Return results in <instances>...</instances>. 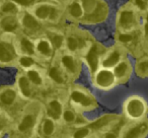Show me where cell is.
<instances>
[{
  "label": "cell",
  "mask_w": 148,
  "mask_h": 138,
  "mask_svg": "<svg viewBox=\"0 0 148 138\" xmlns=\"http://www.w3.org/2000/svg\"><path fill=\"white\" fill-rule=\"evenodd\" d=\"M15 52L10 44L0 43V61L8 62L14 58Z\"/></svg>",
  "instance_id": "1"
},
{
  "label": "cell",
  "mask_w": 148,
  "mask_h": 138,
  "mask_svg": "<svg viewBox=\"0 0 148 138\" xmlns=\"http://www.w3.org/2000/svg\"><path fill=\"white\" fill-rule=\"evenodd\" d=\"M107 8H106V5L103 4H97V8L93 10L92 14L89 15L87 19H93V21H101V19H103L106 17V15H107Z\"/></svg>",
  "instance_id": "2"
},
{
  "label": "cell",
  "mask_w": 148,
  "mask_h": 138,
  "mask_svg": "<svg viewBox=\"0 0 148 138\" xmlns=\"http://www.w3.org/2000/svg\"><path fill=\"white\" fill-rule=\"evenodd\" d=\"M97 81L101 87H108V85L113 83L114 76L110 71H101V72H99V74L97 75Z\"/></svg>",
  "instance_id": "3"
},
{
  "label": "cell",
  "mask_w": 148,
  "mask_h": 138,
  "mask_svg": "<svg viewBox=\"0 0 148 138\" xmlns=\"http://www.w3.org/2000/svg\"><path fill=\"white\" fill-rule=\"evenodd\" d=\"M87 61L90 66L91 72H95L97 68V46H93L87 55Z\"/></svg>",
  "instance_id": "4"
},
{
  "label": "cell",
  "mask_w": 148,
  "mask_h": 138,
  "mask_svg": "<svg viewBox=\"0 0 148 138\" xmlns=\"http://www.w3.org/2000/svg\"><path fill=\"white\" fill-rule=\"evenodd\" d=\"M37 15L40 17V19H46L48 16L53 17L56 13V9L54 7L48 6V5H43V6H40L39 8L37 9Z\"/></svg>",
  "instance_id": "5"
},
{
  "label": "cell",
  "mask_w": 148,
  "mask_h": 138,
  "mask_svg": "<svg viewBox=\"0 0 148 138\" xmlns=\"http://www.w3.org/2000/svg\"><path fill=\"white\" fill-rule=\"evenodd\" d=\"M128 111L129 114L133 117H138L143 113V106L140 102L138 101H133L129 104V107H128Z\"/></svg>",
  "instance_id": "6"
},
{
  "label": "cell",
  "mask_w": 148,
  "mask_h": 138,
  "mask_svg": "<svg viewBox=\"0 0 148 138\" xmlns=\"http://www.w3.org/2000/svg\"><path fill=\"white\" fill-rule=\"evenodd\" d=\"M61 114V105L57 101H54L50 104V109L48 110V115L53 117L54 119H58Z\"/></svg>",
  "instance_id": "7"
},
{
  "label": "cell",
  "mask_w": 148,
  "mask_h": 138,
  "mask_svg": "<svg viewBox=\"0 0 148 138\" xmlns=\"http://www.w3.org/2000/svg\"><path fill=\"white\" fill-rule=\"evenodd\" d=\"M2 27L7 32H13L14 30H16L17 27V21L13 17H6L2 21L1 23Z\"/></svg>",
  "instance_id": "8"
},
{
  "label": "cell",
  "mask_w": 148,
  "mask_h": 138,
  "mask_svg": "<svg viewBox=\"0 0 148 138\" xmlns=\"http://www.w3.org/2000/svg\"><path fill=\"white\" fill-rule=\"evenodd\" d=\"M15 99V93L11 89L5 91L0 95V101L2 102L4 105H11Z\"/></svg>",
  "instance_id": "9"
},
{
  "label": "cell",
  "mask_w": 148,
  "mask_h": 138,
  "mask_svg": "<svg viewBox=\"0 0 148 138\" xmlns=\"http://www.w3.org/2000/svg\"><path fill=\"white\" fill-rule=\"evenodd\" d=\"M23 25L29 30H37L38 27H39L38 21L29 14H25V16H23Z\"/></svg>",
  "instance_id": "10"
},
{
  "label": "cell",
  "mask_w": 148,
  "mask_h": 138,
  "mask_svg": "<svg viewBox=\"0 0 148 138\" xmlns=\"http://www.w3.org/2000/svg\"><path fill=\"white\" fill-rule=\"evenodd\" d=\"M72 100L74 102H76V103H80L84 106H89L91 104V100L89 97H85V95H83L82 93H78V91H74L72 93Z\"/></svg>",
  "instance_id": "11"
},
{
  "label": "cell",
  "mask_w": 148,
  "mask_h": 138,
  "mask_svg": "<svg viewBox=\"0 0 148 138\" xmlns=\"http://www.w3.org/2000/svg\"><path fill=\"white\" fill-rule=\"evenodd\" d=\"M133 13L130 12V11H124L123 13L121 14V19H120V23L123 27H128L132 25L133 23Z\"/></svg>",
  "instance_id": "12"
},
{
  "label": "cell",
  "mask_w": 148,
  "mask_h": 138,
  "mask_svg": "<svg viewBox=\"0 0 148 138\" xmlns=\"http://www.w3.org/2000/svg\"><path fill=\"white\" fill-rule=\"evenodd\" d=\"M114 118H115V117H114L113 115L105 116V117H103L101 119L97 120V121H95V123L91 124L90 128H92V129H99V128H101V127H103V126L107 125L109 122H111Z\"/></svg>",
  "instance_id": "13"
},
{
  "label": "cell",
  "mask_w": 148,
  "mask_h": 138,
  "mask_svg": "<svg viewBox=\"0 0 148 138\" xmlns=\"http://www.w3.org/2000/svg\"><path fill=\"white\" fill-rule=\"evenodd\" d=\"M34 122H35V120H34L33 116H25V119L21 122V124L19 125V130L21 131H27V129H29L34 125Z\"/></svg>",
  "instance_id": "14"
},
{
  "label": "cell",
  "mask_w": 148,
  "mask_h": 138,
  "mask_svg": "<svg viewBox=\"0 0 148 138\" xmlns=\"http://www.w3.org/2000/svg\"><path fill=\"white\" fill-rule=\"evenodd\" d=\"M119 58H120L119 53H118V52H114V53H112L111 55H110L109 58H107V59L105 60L103 66L109 68V67H112V66L116 65V63L119 61Z\"/></svg>",
  "instance_id": "15"
},
{
  "label": "cell",
  "mask_w": 148,
  "mask_h": 138,
  "mask_svg": "<svg viewBox=\"0 0 148 138\" xmlns=\"http://www.w3.org/2000/svg\"><path fill=\"white\" fill-rule=\"evenodd\" d=\"M146 130H147V126L145 124H142V125L132 129L129 132V134H127V137H137V136L141 135L142 133H145Z\"/></svg>",
  "instance_id": "16"
},
{
  "label": "cell",
  "mask_w": 148,
  "mask_h": 138,
  "mask_svg": "<svg viewBox=\"0 0 148 138\" xmlns=\"http://www.w3.org/2000/svg\"><path fill=\"white\" fill-rule=\"evenodd\" d=\"M19 87H21V91H23V93L25 97H29L31 95V89H29V81H27V79L25 77H21L19 79Z\"/></svg>",
  "instance_id": "17"
},
{
  "label": "cell",
  "mask_w": 148,
  "mask_h": 138,
  "mask_svg": "<svg viewBox=\"0 0 148 138\" xmlns=\"http://www.w3.org/2000/svg\"><path fill=\"white\" fill-rule=\"evenodd\" d=\"M70 13H71L74 17L81 16V14H82V10H81V7L79 6V4H77V3H73V4L70 6Z\"/></svg>",
  "instance_id": "18"
},
{
  "label": "cell",
  "mask_w": 148,
  "mask_h": 138,
  "mask_svg": "<svg viewBox=\"0 0 148 138\" xmlns=\"http://www.w3.org/2000/svg\"><path fill=\"white\" fill-rule=\"evenodd\" d=\"M44 133L46 134V135H50V134L53 133L54 131V124L53 122L51 121V120H46L45 123H44Z\"/></svg>",
  "instance_id": "19"
},
{
  "label": "cell",
  "mask_w": 148,
  "mask_h": 138,
  "mask_svg": "<svg viewBox=\"0 0 148 138\" xmlns=\"http://www.w3.org/2000/svg\"><path fill=\"white\" fill-rule=\"evenodd\" d=\"M62 61H63V64L65 65L66 68H68L70 71H74V61L70 56H65V57H63Z\"/></svg>",
  "instance_id": "20"
},
{
  "label": "cell",
  "mask_w": 148,
  "mask_h": 138,
  "mask_svg": "<svg viewBox=\"0 0 148 138\" xmlns=\"http://www.w3.org/2000/svg\"><path fill=\"white\" fill-rule=\"evenodd\" d=\"M50 76H51L52 78H53L54 80L56 81V82L61 83L62 81H63V79H62L61 75H60V73H59V71H58L57 68H55V67H53L51 70H50Z\"/></svg>",
  "instance_id": "21"
},
{
  "label": "cell",
  "mask_w": 148,
  "mask_h": 138,
  "mask_svg": "<svg viewBox=\"0 0 148 138\" xmlns=\"http://www.w3.org/2000/svg\"><path fill=\"white\" fill-rule=\"evenodd\" d=\"M21 46H23V49L25 50V52H27V53L32 54L34 52V46L29 40L23 39V41H21Z\"/></svg>",
  "instance_id": "22"
},
{
  "label": "cell",
  "mask_w": 148,
  "mask_h": 138,
  "mask_svg": "<svg viewBox=\"0 0 148 138\" xmlns=\"http://www.w3.org/2000/svg\"><path fill=\"white\" fill-rule=\"evenodd\" d=\"M97 5L95 0H83V7L86 11H92Z\"/></svg>",
  "instance_id": "23"
},
{
  "label": "cell",
  "mask_w": 148,
  "mask_h": 138,
  "mask_svg": "<svg viewBox=\"0 0 148 138\" xmlns=\"http://www.w3.org/2000/svg\"><path fill=\"white\" fill-rule=\"evenodd\" d=\"M127 71V65L125 63H121L120 65H118L115 69V72H116V75L117 76H123L124 74L126 73Z\"/></svg>",
  "instance_id": "24"
},
{
  "label": "cell",
  "mask_w": 148,
  "mask_h": 138,
  "mask_svg": "<svg viewBox=\"0 0 148 138\" xmlns=\"http://www.w3.org/2000/svg\"><path fill=\"white\" fill-rule=\"evenodd\" d=\"M29 77L31 78V80L33 81L35 84H41V83H42L41 77H40V75L38 74L36 71H29Z\"/></svg>",
  "instance_id": "25"
},
{
  "label": "cell",
  "mask_w": 148,
  "mask_h": 138,
  "mask_svg": "<svg viewBox=\"0 0 148 138\" xmlns=\"http://www.w3.org/2000/svg\"><path fill=\"white\" fill-rule=\"evenodd\" d=\"M38 50L43 54H49L50 53V46L47 42H41L38 46Z\"/></svg>",
  "instance_id": "26"
},
{
  "label": "cell",
  "mask_w": 148,
  "mask_h": 138,
  "mask_svg": "<svg viewBox=\"0 0 148 138\" xmlns=\"http://www.w3.org/2000/svg\"><path fill=\"white\" fill-rule=\"evenodd\" d=\"M52 39V42H53L54 46L56 48H60L62 45V42H63V38L61 36H57V35H53L50 37Z\"/></svg>",
  "instance_id": "27"
},
{
  "label": "cell",
  "mask_w": 148,
  "mask_h": 138,
  "mask_svg": "<svg viewBox=\"0 0 148 138\" xmlns=\"http://www.w3.org/2000/svg\"><path fill=\"white\" fill-rule=\"evenodd\" d=\"M68 47H69V49L72 50V51L77 49V47H78V42H77V40H75L74 38H69V39H68Z\"/></svg>",
  "instance_id": "28"
},
{
  "label": "cell",
  "mask_w": 148,
  "mask_h": 138,
  "mask_svg": "<svg viewBox=\"0 0 148 138\" xmlns=\"http://www.w3.org/2000/svg\"><path fill=\"white\" fill-rule=\"evenodd\" d=\"M3 11L4 12H15L16 11V6L13 3H6L3 6Z\"/></svg>",
  "instance_id": "29"
},
{
  "label": "cell",
  "mask_w": 148,
  "mask_h": 138,
  "mask_svg": "<svg viewBox=\"0 0 148 138\" xmlns=\"http://www.w3.org/2000/svg\"><path fill=\"white\" fill-rule=\"evenodd\" d=\"M33 63H34V61H33V59H32V58L23 57L21 59V64L23 66H25V67H29V66H31Z\"/></svg>",
  "instance_id": "30"
},
{
  "label": "cell",
  "mask_w": 148,
  "mask_h": 138,
  "mask_svg": "<svg viewBox=\"0 0 148 138\" xmlns=\"http://www.w3.org/2000/svg\"><path fill=\"white\" fill-rule=\"evenodd\" d=\"M74 117H75V116H74V114L72 113V112H70V111H66L65 113H64V119H65L67 122L73 121Z\"/></svg>",
  "instance_id": "31"
},
{
  "label": "cell",
  "mask_w": 148,
  "mask_h": 138,
  "mask_svg": "<svg viewBox=\"0 0 148 138\" xmlns=\"http://www.w3.org/2000/svg\"><path fill=\"white\" fill-rule=\"evenodd\" d=\"M13 1H15L21 5H23V6H29L35 2V0H13Z\"/></svg>",
  "instance_id": "32"
},
{
  "label": "cell",
  "mask_w": 148,
  "mask_h": 138,
  "mask_svg": "<svg viewBox=\"0 0 148 138\" xmlns=\"http://www.w3.org/2000/svg\"><path fill=\"white\" fill-rule=\"evenodd\" d=\"M87 133H88L87 129H80L74 134V137H83V136H86Z\"/></svg>",
  "instance_id": "33"
},
{
  "label": "cell",
  "mask_w": 148,
  "mask_h": 138,
  "mask_svg": "<svg viewBox=\"0 0 148 138\" xmlns=\"http://www.w3.org/2000/svg\"><path fill=\"white\" fill-rule=\"evenodd\" d=\"M119 39H120V41H121V42L127 43V42H130L132 40V36H130V35H121Z\"/></svg>",
  "instance_id": "34"
},
{
  "label": "cell",
  "mask_w": 148,
  "mask_h": 138,
  "mask_svg": "<svg viewBox=\"0 0 148 138\" xmlns=\"http://www.w3.org/2000/svg\"><path fill=\"white\" fill-rule=\"evenodd\" d=\"M135 1H136V3H137V5L141 9H145L146 8V4H145V2H144L143 0H135Z\"/></svg>",
  "instance_id": "35"
},
{
  "label": "cell",
  "mask_w": 148,
  "mask_h": 138,
  "mask_svg": "<svg viewBox=\"0 0 148 138\" xmlns=\"http://www.w3.org/2000/svg\"><path fill=\"white\" fill-rule=\"evenodd\" d=\"M107 137H115V135H112V134H108Z\"/></svg>",
  "instance_id": "36"
}]
</instances>
